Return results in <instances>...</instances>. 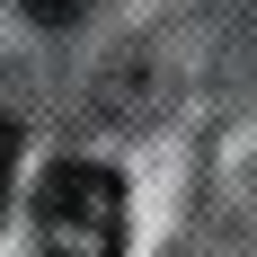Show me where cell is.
<instances>
[{"label":"cell","instance_id":"cell-3","mask_svg":"<svg viewBox=\"0 0 257 257\" xmlns=\"http://www.w3.org/2000/svg\"><path fill=\"white\" fill-rule=\"evenodd\" d=\"M80 9H89V0H27V18H36V27H71Z\"/></svg>","mask_w":257,"mask_h":257},{"label":"cell","instance_id":"cell-1","mask_svg":"<svg viewBox=\"0 0 257 257\" xmlns=\"http://www.w3.org/2000/svg\"><path fill=\"white\" fill-rule=\"evenodd\" d=\"M36 248L45 257H124V178L98 160H53L36 178Z\"/></svg>","mask_w":257,"mask_h":257},{"label":"cell","instance_id":"cell-2","mask_svg":"<svg viewBox=\"0 0 257 257\" xmlns=\"http://www.w3.org/2000/svg\"><path fill=\"white\" fill-rule=\"evenodd\" d=\"M9 186H18V124L0 115V213H9Z\"/></svg>","mask_w":257,"mask_h":257}]
</instances>
